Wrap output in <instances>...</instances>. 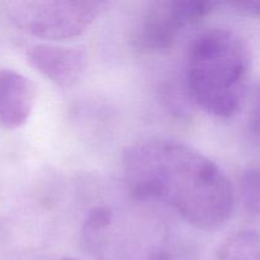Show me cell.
Returning <instances> with one entry per match:
<instances>
[{
  "label": "cell",
  "instance_id": "5b68a950",
  "mask_svg": "<svg viewBox=\"0 0 260 260\" xmlns=\"http://www.w3.org/2000/svg\"><path fill=\"white\" fill-rule=\"evenodd\" d=\"M220 3L207 0H159L146 5L132 30L131 42L141 53L167 51L183 29L213 12Z\"/></svg>",
  "mask_w": 260,
  "mask_h": 260
},
{
  "label": "cell",
  "instance_id": "9c48e42d",
  "mask_svg": "<svg viewBox=\"0 0 260 260\" xmlns=\"http://www.w3.org/2000/svg\"><path fill=\"white\" fill-rule=\"evenodd\" d=\"M249 132L255 141L260 144V86L253 96L248 118Z\"/></svg>",
  "mask_w": 260,
  "mask_h": 260
},
{
  "label": "cell",
  "instance_id": "8992f818",
  "mask_svg": "<svg viewBox=\"0 0 260 260\" xmlns=\"http://www.w3.org/2000/svg\"><path fill=\"white\" fill-rule=\"evenodd\" d=\"M33 69L61 88H71L83 78L88 55L80 47L58 45H36L27 52Z\"/></svg>",
  "mask_w": 260,
  "mask_h": 260
},
{
  "label": "cell",
  "instance_id": "7a4b0ae2",
  "mask_svg": "<svg viewBox=\"0 0 260 260\" xmlns=\"http://www.w3.org/2000/svg\"><path fill=\"white\" fill-rule=\"evenodd\" d=\"M250 61L248 45L234 30L211 28L198 35L185 57L190 99L211 116L234 117L245 99Z\"/></svg>",
  "mask_w": 260,
  "mask_h": 260
},
{
  "label": "cell",
  "instance_id": "6da1fadb",
  "mask_svg": "<svg viewBox=\"0 0 260 260\" xmlns=\"http://www.w3.org/2000/svg\"><path fill=\"white\" fill-rule=\"evenodd\" d=\"M122 175L131 196L161 202L198 230H217L230 220L234 187L223 170L194 147L149 139L122 152Z\"/></svg>",
  "mask_w": 260,
  "mask_h": 260
},
{
  "label": "cell",
  "instance_id": "3957f363",
  "mask_svg": "<svg viewBox=\"0 0 260 260\" xmlns=\"http://www.w3.org/2000/svg\"><path fill=\"white\" fill-rule=\"evenodd\" d=\"M83 239L102 260H174L177 234L151 212L99 206L89 212Z\"/></svg>",
  "mask_w": 260,
  "mask_h": 260
},
{
  "label": "cell",
  "instance_id": "30bf717a",
  "mask_svg": "<svg viewBox=\"0 0 260 260\" xmlns=\"http://www.w3.org/2000/svg\"><path fill=\"white\" fill-rule=\"evenodd\" d=\"M233 12L243 15V17L260 19V2L249 0V2H229L225 3Z\"/></svg>",
  "mask_w": 260,
  "mask_h": 260
},
{
  "label": "cell",
  "instance_id": "277c9868",
  "mask_svg": "<svg viewBox=\"0 0 260 260\" xmlns=\"http://www.w3.org/2000/svg\"><path fill=\"white\" fill-rule=\"evenodd\" d=\"M104 2L93 0H23L9 5L12 22L24 32L48 41H65L91 27Z\"/></svg>",
  "mask_w": 260,
  "mask_h": 260
},
{
  "label": "cell",
  "instance_id": "8fae6325",
  "mask_svg": "<svg viewBox=\"0 0 260 260\" xmlns=\"http://www.w3.org/2000/svg\"><path fill=\"white\" fill-rule=\"evenodd\" d=\"M52 260H78V259H74V258H56Z\"/></svg>",
  "mask_w": 260,
  "mask_h": 260
},
{
  "label": "cell",
  "instance_id": "ba28073f",
  "mask_svg": "<svg viewBox=\"0 0 260 260\" xmlns=\"http://www.w3.org/2000/svg\"><path fill=\"white\" fill-rule=\"evenodd\" d=\"M240 190L246 210L251 215L260 217V162L244 170L240 179Z\"/></svg>",
  "mask_w": 260,
  "mask_h": 260
},
{
  "label": "cell",
  "instance_id": "52a82bcc",
  "mask_svg": "<svg viewBox=\"0 0 260 260\" xmlns=\"http://www.w3.org/2000/svg\"><path fill=\"white\" fill-rule=\"evenodd\" d=\"M36 90L28 78L12 69H0V127L17 129L27 123Z\"/></svg>",
  "mask_w": 260,
  "mask_h": 260
}]
</instances>
